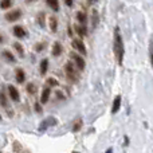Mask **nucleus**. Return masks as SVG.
<instances>
[{"mask_svg":"<svg viewBox=\"0 0 153 153\" xmlns=\"http://www.w3.org/2000/svg\"><path fill=\"white\" fill-rule=\"evenodd\" d=\"M113 51H114V55L117 58V62L118 65L121 66L122 65V59H124V40H122V36L120 34V28L116 27L114 28V40H113Z\"/></svg>","mask_w":153,"mask_h":153,"instance_id":"nucleus-1","label":"nucleus"},{"mask_svg":"<svg viewBox=\"0 0 153 153\" xmlns=\"http://www.w3.org/2000/svg\"><path fill=\"white\" fill-rule=\"evenodd\" d=\"M65 74H66L67 79L71 82H78L79 81V70L74 67V65L71 63V62H67L66 65H65Z\"/></svg>","mask_w":153,"mask_h":153,"instance_id":"nucleus-2","label":"nucleus"},{"mask_svg":"<svg viewBox=\"0 0 153 153\" xmlns=\"http://www.w3.org/2000/svg\"><path fill=\"white\" fill-rule=\"evenodd\" d=\"M70 58L73 59V62L75 63V67L79 70V71H82V70H85V67H86V62H85L83 56L81 55V54H76V53H70Z\"/></svg>","mask_w":153,"mask_h":153,"instance_id":"nucleus-3","label":"nucleus"},{"mask_svg":"<svg viewBox=\"0 0 153 153\" xmlns=\"http://www.w3.org/2000/svg\"><path fill=\"white\" fill-rule=\"evenodd\" d=\"M56 124H58V120H56L55 117H48V118L43 120V121L40 122V125H39V132H46V129H47V128L55 126Z\"/></svg>","mask_w":153,"mask_h":153,"instance_id":"nucleus-4","label":"nucleus"},{"mask_svg":"<svg viewBox=\"0 0 153 153\" xmlns=\"http://www.w3.org/2000/svg\"><path fill=\"white\" fill-rule=\"evenodd\" d=\"M71 46H73V48H75V50L78 51V53L81 54L82 56H85V55L87 54V51H86V46H85V43L81 40V38H76V39H73Z\"/></svg>","mask_w":153,"mask_h":153,"instance_id":"nucleus-5","label":"nucleus"},{"mask_svg":"<svg viewBox=\"0 0 153 153\" xmlns=\"http://www.w3.org/2000/svg\"><path fill=\"white\" fill-rule=\"evenodd\" d=\"M22 18V10H19V8H16V10H12L11 12L5 13V20L7 22H16L18 19Z\"/></svg>","mask_w":153,"mask_h":153,"instance_id":"nucleus-6","label":"nucleus"},{"mask_svg":"<svg viewBox=\"0 0 153 153\" xmlns=\"http://www.w3.org/2000/svg\"><path fill=\"white\" fill-rule=\"evenodd\" d=\"M8 94H10L11 100L13 101V102H19L20 101V94H19V90L16 89L13 85H8Z\"/></svg>","mask_w":153,"mask_h":153,"instance_id":"nucleus-7","label":"nucleus"},{"mask_svg":"<svg viewBox=\"0 0 153 153\" xmlns=\"http://www.w3.org/2000/svg\"><path fill=\"white\" fill-rule=\"evenodd\" d=\"M12 32L16 38H19V39H24V38L27 36V31L24 30L23 26H15L12 30Z\"/></svg>","mask_w":153,"mask_h":153,"instance_id":"nucleus-8","label":"nucleus"},{"mask_svg":"<svg viewBox=\"0 0 153 153\" xmlns=\"http://www.w3.org/2000/svg\"><path fill=\"white\" fill-rule=\"evenodd\" d=\"M50 95H51V89H50V86H47V85H46V86L43 87V90H42V95H40V103H43V105H45V103H47Z\"/></svg>","mask_w":153,"mask_h":153,"instance_id":"nucleus-9","label":"nucleus"},{"mask_svg":"<svg viewBox=\"0 0 153 153\" xmlns=\"http://www.w3.org/2000/svg\"><path fill=\"white\" fill-rule=\"evenodd\" d=\"M73 27H74L75 34L78 35L79 38H85L87 35V28H86V26H83V24H76V26H73Z\"/></svg>","mask_w":153,"mask_h":153,"instance_id":"nucleus-10","label":"nucleus"},{"mask_svg":"<svg viewBox=\"0 0 153 153\" xmlns=\"http://www.w3.org/2000/svg\"><path fill=\"white\" fill-rule=\"evenodd\" d=\"M120 108H121V95H116L113 100V105H111V113H118Z\"/></svg>","mask_w":153,"mask_h":153,"instance_id":"nucleus-11","label":"nucleus"},{"mask_svg":"<svg viewBox=\"0 0 153 153\" xmlns=\"http://www.w3.org/2000/svg\"><path fill=\"white\" fill-rule=\"evenodd\" d=\"M1 56L4 58V61L8 62V63H13V62L16 61V59H15V55H13V54L11 53L10 50H3V51H1Z\"/></svg>","mask_w":153,"mask_h":153,"instance_id":"nucleus-12","label":"nucleus"},{"mask_svg":"<svg viewBox=\"0 0 153 153\" xmlns=\"http://www.w3.org/2000/svg\"><path fill=\"white\" fill-rule=\"evenodd\" d=\"M63 53V46L59 42H54L53 45V56H59Z\"/></svg>","mask_w":153,"mask_h":153,"instance_id":"nucleus-13","label":"nucleus"},{"mask_svg":"<svg viewBox=\"0 0 153 153\" xmlns=\"http://www.w3.org/2000/svg\"><path fill=\"white\" fill-rule=\"evenodd\" d=\"M15 78H16V82L18 83H23L26 81V74H24V70L23 69H16L15 70Z\"/></svg>","mask_w":153,"mask_h":153,"instance_id":"nucleus-14","label":"nucleus"},{"mask_svg":"<svg viewBox=\"0 0 153 153\" xmlns=\"http://www.w3.org/2000/svg\"><path fill=\"white\" fill-rule=\"evenodd\" d=\"M48 27H50L51 32H56V30H58V19L55 16H50L48 18Z\"/></svg>","mask_w":153,"mask_h":153,"instance_id":"nucleus-15","label":"nucleus"},{"mask_svg":"<svg viewBox=\"0 0 153 153\" xmlns=\"http://www.w3.org/2000/svg\"><path fill=\"white\" fill-rule=\"evenodd\" d=\"M75 18H76V20H78L79 24H83V26H86L87 16H86V13H85V12H82V11H78V12H76V15H75Z\"/></svg>","mask_w":153,"mask_h":153,"instance_id":"nucleus-16","label":"nucleus"},{"mask_svg":"<svg viewBox=\"0 0 153 153\" xmlns=\"http://www.w3.org/2000/svg\"><path fill=\"white\" fill-rule=\"evenodd\" d=\"M39 70H40V75H46L47 74V70H48V59H42L39 65Z\"/></svg>","mask_w":153,"mask_h":153,"instance_id":"nucleus-17","label":"nucleus"},{"mask_svg":"<svg viewBox=\"0 0 153 153\" xmlns=\"http://www.w3.org/2000/svg\"><path fill=\"white\" fill-rule=\"evenodd\" d=\"M98 22H100L98 11H97V10H93V11H91V27H93V28H97Z\"/></svg>","mask_w":153,"mask_h":153,"instance_id":"nucleus-18","label":"nucleus"},{"mask_svg":"<svg viewBox=\"0 0 153 153\" xmlns=\"http://www.w3.org/2000/svg\"><path fill=\"white\" fill-rule=\"evenodd\" d=\"M46 3L54 12H59V0H46Z\"/></svg>","mask_w":153,"mask_h":153,"instance_id":"nucleus-19","label":"nucleus"},{"mask_svg":"<svg viewBox=\"0 0 153 153\" xmlns=\"http://www.w3.org/2000/svg\"><path fill=\"white\" fill-rule=\"evenodd\" d=\"M0 105H1L4 109H10V102H8L4 91H0Z\"/></svg>","mask_w":153,"mask_h":153,"instance_id":"nucleus-20","label":"nucleus"},{"mask_svg":"<svg viewBox=\"0 0 153 153\" xmlns=\"http://www.w3.org/2000/svg\"><path fill=\"white\" fill-rule=\"evenodd\" d=\"M36 22L42 28H45L46 27V15H45V12H39V15L36 16Z\"/></svg>","mask_w":153,"mask_h":153,"instance_id":"nucleus-21","label":"nucleus"},{"mask_svg":"<svg viewBox=\"0 0 153 153\" xmlns=\"http://www.w3.org/2000/svg\"><path fill=\"white\" fill-rule=\"evenodd\" d=\"M12 46H13V48H15V51H16V53H18V55L20 56V58H23V56H24V50H23V46H22L19 42H15Z\"/></svg>","mask_w":153,"mask_h":153,"instance_id":"nucleus-22","label":"nucleus"},{"mask_svg":"<svg viewBox=\"0 0 153 153\" xmlns=\"http://www.w3.org/2000/svg\"><path fill=\"white\" fill-rule=\"evenodd\" d=\"M82 124H83V122H82V118L75 120V121H74V124H73L71 130H73V132H74V133L79 132V130H81V128H82Z\"/></svg>","mask_w":153,"mask_h":153,"instance_id":"nucleus-23","label":"nucleus"},{"mask_svg":"<svg viewBox=\"0 0 153 153\" xmlns=\"http://www.w3.org/2000/svg\"><path fill=\"white\" fill-rule=\"evenodd\" d=\"M12 7V0H1L0 1V8L1 10H8Z\"/></svg>","mask_w":153,"mask_h":153,"instance_id":"nucleus-24","label":"nucleus"},{"mask_svg":"<svg viewBox=\"0 0 153 153\" xmlns=\"http://www.w3.org/2000/svg\"><path fill=\"white\" fill-rule=\"evenodd\" d=\"M149 61H151L153 69V39H151V42H149Z\"/></svg>","mask_w":153,"mask_h":153,"instance_id":"nucleus-25","label":"nucleus"},{"mask_svg":"<svg viewBox=\"0 0 153 153\" xmlns=\"http://www.w3.org/2000/svg\"><path fill=\"white\" fill-rule=\"evenodd\" d=\"M46 43L45 42H42V43H36V45H35V51H36V53H42L43 50H45V47H46Z\"/></svg>","mask_w":153,"mask_h":153,"instance_id":"nucleus-26","label":"nucleus"},{"mask_svg":"<svg viewBox=\"0 0 153 153\" xmlns=\"http://www.w3.org/2000/svg\"><path fill=\"white\" fill-rule=\"evenodd\" d=\"M27 91L30 93V94H35V91H36V86H35L34 83H27Z\"/></svg>","mask_w":153,"mask_h":153,"instance_id":"nucleus-27","label":"nucleus"},{"mask_svg":"<svg viewBox=\"0 0 153 153\" xmlns=\"http://www.w3.org/2000/svg\"><path fill=\"white\" fill-rule=\"evenodd\" d=\"M34 109H35V111H36V113H38V114H42L43 109H42V106H40V103H39V102H36V103H35Z\"/></svg>","mask_w":153,"mask_h":153,"instance_id":"nucleus-28","label":"nucleus"},{"mask_svg":"<svg viewBox=\"0 0 153 153\" xmlns=\"http://www.w3.org/2000/svg\"><path fill=\"white\" fill-rule=\"evenodd\" d=\"M56 85H58V82H56L54 78H48L47 79V86L51 87V86H56Z\"/></svg>","mask_w":153,"mask_h":153,"instance_id":"nucleus-29","label":"nucleus"},{"mask_svg":"<svg viewBox=\"0 0 153 153\" xmlns=\"http://www.w3.org/2000/svg\"><path fill=\"white\" fill-rule=\"evenodd\" d=\"M65 3H66V5L67 7H70V8L74 5V0H65Z\"/></svg>","mask_w":153,"mask_h":153,"instance_id":"nucleus-30","label":"nucleus"},{"mask_svg":"<svg viewBox=\"0 0 153 153\" xmlns=\"http://www.w3.org/2000/svg\"><path fill=\"white\" fill-rule=\"evenodd\" d=\"M67 32H69L70 38H71V36H73V30H71V26H69V30H67Z\"/></svg>","mask_w":153,"mask_h":153,"instance_id":"nucleus-31","label":"nucleus"},{"mask_svg":"<svg viewBox=\"0 0 153 153\" xmlns=\"http://www.w3.org/2000/svg\"><path fill=\"white\" fill-rule=\"evenodd\" d=\"M3 42H4V36H3V35H0V45H1Z\"/></svg>","mask_w":153,"mask_h":153,"instance_id":"nucleus-32","label":"nucleus"},{"mask_svg":"<svg viewBox=\"0 0 153 153\" xmlns=\"http://www.w3.org/2000/svg\"><path fill=\"white\" fill-rule=\"evenodd\" d=\"M86 1L89 3V4H93V3H95V1H97V0H86Z\"/></svg>","mask_w":153,"mask_h":153,"instance_id":"nucleus-33","label":"nucleus"},{"mask_svg":"<svg viewBox=\"0 0 153 153\" xmlns=\"http://www.w3.org/2000/svg\"><path fill=\"white\" fill-rule=\"evenodd\" d=\"M105 153H113V149H111V148H109V149H108V151H106Z\"/></svg>","mask_w":153,"mask_h":153,"instance_id":"nucleus-34","label":"nucleus"},{"mask_svg":"<svg viewBox=\"0 0 153 153\" xmlns=\"http://www.w3.org/2000/svg\"><path fill=\"white\" fill-rule=\"evenodd\" d=\"M32 1H34V0H27V3H32Z\"/></svg>","mask_w":153,"mask_h":153,"instance_id":"nucleus-35","label":"nucleus"},{"mask_svg":"<svg viewBox=\"0 0 153 153\" xmlns=\"http://www.w3.org/2000/svg\"><path fill=\"white\" fill-rule=\"evenodd\" d=\"M1 120H3V118H1V114H0V121H1Z\"/></svg>","mask_w":153,"mask_h":153,"instance_id":"nucleus-36","label":"nucleus"},{"mask_svg":"<svg viewBox=\"0 0 153 153\" xmlns=\"http://www.w3.org/2000/svg\"><path fill=\"white\" fill-rule=\"evenodd\" d=\"M73 153H78V152H75V151H74V152H73Z\"/></svg>","mask_w":153,"mask_h":153,"instance_id":"nucleus-37","label":"nucleus"},{"mask_svg":"<svg viewBox=\"0 0 153 153\" xmlns=\"http://www.w3.org/2000/svg\"><path fill=\"white\" fill-rule=\"evenodd\" d=\"M0 153H1V152H0Z\"/></svg>","mask_w":153,"mask_h":153,"instance_id":"nucleus-38","label":"nucleus"}]
</instances>
